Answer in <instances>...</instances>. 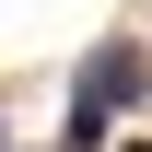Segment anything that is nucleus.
Returning a JSON list of instances; mask_svg holds the SVG:
<instances>
[{
    "mask_svg": "<svg viewBox=\"0 0 152 152\" xmlns=\"http://www.w3.org/2000/svg\"><path fill=\"white\" fill-rule=\"evenodd\" d=\"M117 152H152V140H117Z\"/></svg>",
    "mask_w": 152,
    "mask_h": 152,
    "instance_id": "nucleus-2",
    "label": "nucleus"
},
{
    "mask_svg": "<svg viewBox=\"0 0 152 152\" xmlns=\"http://www.w3.org/2000/svg\"><path fill=\"white\" fill-rule=\"evenodd\" d=\"M140 94H152V58H140L129 35H105L94 58H82V82H70V152H94V140H105V117H129Z\"/></svg>",
    "mask_w": 152,
    "mask_h": 152,
    "instance_id": "nucleus-1",
    "label": "nucleus"
}]
</instances>
